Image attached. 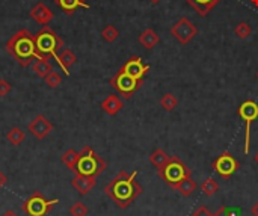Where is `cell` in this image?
Masks as SVG:
<instances>
[{"instance_id": "cell-33", "label": "cell", "mask_w": 258, "mask_h": 216, "mask_svg": "<svg viewBox=\"0 0 258 216\" xmlns=\"http://www.w3.org/2000/svg\"><path fill=\"white\" fill-rule=\"evenodd\" d=\"M251 212H252V215H254V216H258V203H255V204L252 206Z\"/></svg>"}, {"instance_id": "cell-8", "label": "cell", "mask_w": 258, "mask_h": 216, "mask_svg": "<svg viewBox=\"0 0 258 216\" xmlns=\"http://www.w3.org/2000/svg\"><path fill=\"white\" fill-rule=\"evenodd\" d=\"M238 115L241 116V120L246 124L245 130V154L249 153V144H251V126L252 123L258 118V105L252 100H248L243 105L238 108Z\"/></svg>"}, {"instance_id": "cell-30", "label": "cell", "mask_w": 258, "mask_h": 216, "mask_svg": "<svg viewBox=\"0 0 258 216\" xmlns=\"http://www.w3.org/2000/svg\"><path fill=\"white\" fill-rule=\"evenodd\" d=\"M192 216H215V215L210 213V210H208L205 206H199L195 212L192 213Z\"/></svg>"}, {"instance_id": "cell-9", "label": "cell", "mask_w": 258, "mask_h": 216, "mask_svg": "<svg viewBox=\"0 0 258 216\" xmlns=\"http://www.w3.org/2000/svg\"><path fill=\"white\" fill-rule=\"evenodd\" d=\"M213 170L222 178H230L238 170V162L234 159V156H231L228 151H225L213 162Z\"/></svg>"}, {"instance_id": "cell-37", "label": "cell", "mask_w": 258, "mask_h": 216, "mask_svg": "<svg viewBox=\"0 0 258 216\" xmlns=\"http://www.w3.org/2000/svg\"><path fill=\"white\" fill-rule=\"evenodd\" d=\"M153 2H157V0H153Z\"/></svg>"}, {"instance_id": "cell-24", "label": "cell", "mask_w": 258, "mask_h": 216, "mask_svg": "<svg viewBox=\"0 0 258 216\" xmlns=\"http://www.w3.org/2000/svg\"><path fill=\"white\" fill-rule=\"evenodd\" d=\"M68 213H70L71 216H88V213H89V209H88V207H86L83 203L77 201V203H74V204L70 207Z\"/></svg>"}, {"instance_id": "cell-12", "label": "cell", "mask_w": 258, "mask_h": 216, "mask_svg": "<svg viewBox=\"0 0 258 216\" xmlns=\"http://www.w3.org/2000/svg\"><path fill=\"white\" fill-rule=\"evenodd\" d=\"M121 70H122L124 73H127V74H130L132 77L140 80V79L143 77V74L150 70V66H148V65H143L139 58H132L130 61H128V62L122 66Z\"/></svg>"}, {"instance_id": "cell-13", "label": "cell", "mask_w": 258, "mask_h": 216, "mask_svg": "<svg viewBox=\"0 0 258 216\" xmlns=\"http://www.w3.org/2000/svg\"><path fill=\"white\" fill-rule=\"evenodd\" d=\"M95 183H97V177L79 175V174H76L74 178L71 180V185L74 186V189H76L80 195L89 194V191L95 186Z\"/></svg>"}, {"instance_id": "cell-7", "label": "cell", "mask_w": 258, "mask_h": 216, "mask_svg": "<svg viewBox=\"0 0 258 216\" xmlns=\"http://www.w3.org/2000/svg\"><path fill=\"white\" fill-rule=\"evenodd\" d=\"M110 85L114 86L122 97L130 98L133 95V92L139 88L140 80H138V79L132 77L130 74H127L122 70H119L114 77H112Z\"/></svg>"}, {"instance_id": "cell-11", "label": "cell", "mask_w": 258, "mask_h": 216, "mask_svg": "<svg viewBox=\"0 0 258 216\" xmlns=\"http://www.w3.org/2000/svg\"><path fill=\"white\" fill-rule=\"evenodd\" d=\"M30 17H32V19H34L38 24L47 26L48 23L53 20V12H52V9L48 8L45 3L40 2V3H37L34 8L30 9Z\"/></svg>"}, {"instance_id": "cell-28", "label": "cell", "mask_w": 258, "mask_h": 216, "mask_svg": "<svg viewBox=\"0 0 258 216\" xmlns=\"http://www.w3.org/2000/svg\"><path fill=\"white\" fill-rule=\"evenodd\" d=\"M162 106L166 109V110H172L175 106H177V98L171 94H166L163 98H162Z\"/></svg>"}, {"instance_id": "cell-1", "label": "cell", "mask_w": 258, "mask_h": 216, "mask_svg": "<svg viewBox=\"0 0 258 216\" xmlns=\"http://www.w3.org/2000/svg\"><path fill=\"white\" fill-rule=\"evenodd\" d=\"M136 175L138 171L132 174L121 171L104 186V194L119 209H127L142 194V186L136 181Z\"/></svg>"}, {"instance_id": "cell-17", "label": "cell", "mask_w": 258, "mask_h": 216, "mask_svg": "<svg viewBox=\"0 0 258 216\" xmlns=\"http://www.w3.org/2000/svg\"><path fill=\"white\" fill-rule=\"evenodd\" d=\"M48 61H50V59H37V62L34 64V66H32V70H34V73L38 77L45 79L48 74L53 71V65Z\"/></svg>"}, {"instance_id": "cell-10", "label": "cell", "mask_w": 258, "mask_h": 216, "mask_svg": "<svg viewBox=\"0 0 258 216\" xmlns=\"http://www.w3.org/2000/svg\"><path fill=\"white\" fill-rule=\"evenodd\" d=\"M27 129H29V133H32V136L35 139L42 141L53 131L55 126L52 124L50 120H47L44 115H37L35 118L29 123Z\"/></svg>"}, {"instance_id": "cell-4", "label": "cell", "mask_w": 258, "mask_h": 216, "mask_svg": "<svg viewBox=\"0 0 258 216\" xmlns=\"http://www.w3.org/2000/svg\"><path fill=\"white\" fill-rule=\"evenodd\" d=\"M35 43H37V48L38 52L47 58H55L58 61L59 55L58 50L63 47V40L60 37H58V33L50 27V26H42V29L35 35Z\"/></svg>"}, {"instance_id": "cell-2", "label": "cell", "mask_w": 258, "mask_h": 216, "mask_svg": "<svg viewBox=\"0 0 258 216\" xmlns=\"http://www.w3.org/2000/svg\"><path fill=\"white\" fill-rule=\"evenodd\" d=\"M8 53L17 61L21 66H29L34 59H47L37 48L35 35L27 29H21L15 32L6 43Z\"/></svg>"}, {"instance_id": "cell-22", "label": "cell", "mask_w": 258, "mask_h": 216, "mask_svg": "<svg viewBox=\"0 0 258 216\" xmlns=\"http://www.w3.org/2000/svg\"><path fill=\"white\" fill-rule=\"evenodd\" d=\"M168 159H169V156L163 151V150H156V151L150 156V160H151V163L156 166V168H162V166L168 162Z\"/></svg>"}, {"instance_id": "cell-16", "label": "cell", "mask_w": 258, "mask_h": 216, "mask_svg": "<svg viewBox=\"0 0 258 216\" xmlns=\"http://www.w3.org/2000/svg\"><path fill=\"white\" fill-rule=\"evenodd\" d=\"M76 61H77V56L71 52V50L65 48V50H62V53L59 55V58H58L56 62H58V65L62 68V71L68 76L70 74V66L74 65Z\"/></svg>"}, {"instance_id": "cell-15", "label": "cell", "mask_w": 258, "mask_h": 216, "mask_svg": "<svg viewBox=\"0 0 258 216\" xmlns=\"http://www.w3.org/2000/svg\"><path fill=\"white\" fill-rule=\"evenodd\" d=\"M101 108H103V110L107 115L114 116L122 109V102L119 100V97H117V95H109L101 102Z\"/></svg>"}, {"instance_id": "cell-21", "label": "cell", "mask_w": 258, "mask_h": 216, "mask_svg": "<svg viewBox=\"0 0 258 216\" xmlns=\"http://www.w3.org/2000/svg\"><path fill=\"white\" fill-rule=\"evenodd\" d=\"M6 139H8V142H11L12 145L17 147V145H20L26 139V135H24V131L20 127H12L6 133Z\"/></svg>"}, {"instance_id": "cell-19", "label": "cell", "mask_w": 258, "mask_h": 216, "mask_svg": "<svg viewBox=\"0 0 258 216\" xmlns=\"http://www.w3.org/2000/svg\"><path fill=\"white\" fill-rule=\"evenodd\" d=\"M187 2L195 8L201 15H205L218 3V0H187Z\"/></svg>"}, {"instance_id": "cell-25", "label": "cell", "mask_w": 258, "mask_h": 216, "mask_svg": "<svg viewBox=\"0 0 258 216\" xmlns=\"http://www.w3.org/2000/svg\"><path fill=\"white\" fill-rule=\"evenodd\" d=\"M60 83H62V77H60V74L56 73V71H52L50 74L45 77V85H47L48 88H58Z\"/></svg>"}, {"instance_id": "cell-3", "label": "cell", "mask_w": 258, "mask_h": 216, "mask_svg": "<svg viewBox=\"0 0 258 216\" xmlns=\"http://www.w3.org/2000/svg\"><path fill=\"white\" fill-rule=\"evenodd\" d=\"M106 162L97 154L91 147H85L79 153V159L74 168V174L88 175V177H99L106 170Z\"/></svg>"}, {"instance_id": "cell-36", "label": "cell", "mask_w": 258, "mask_h": 216, "mask_svg": "<svg viewBox=\"0 0 258 216\" xmlns=\"http://www.w3.org/2000/svg\"><path fill=\"white\" fill-rule=\"evenodd\" d=\"M255 160H257V162H258V154H257V156H255Z\"/></svg>"}, {"instance_id": "cell-26", "label": "cell", "mask_w": 258, "mask_h": 216, "mask_svg": "<svg viewBox=\"0 0 258 216\" xmlns=\"http://www.w3.org/2000/svg\"><path fill=\"white\" fill-rule=\"evenodd\" d=\"M101 35H103V38L107 41V43H112V41H115L117 38H118V30L114 27V26H106L104 29H103V33H101Z\"/></svg>"}, {"instance_id": "cell-32", "label": "cell", "mask_w": 258, "mask_h": 216, "mask_svg": "<svg viewBox=\"0 0 258 216\" xmlns=\"http://www.w3.org/2000/svg\"><path fill=\"white\" fill-rule=\"evenodd\" d=\"M6 183H8V177L2 171H0V189H2L6 185Z\"/></svg>"}, {"instance_id": "cell-23", "label": "cell", "mask_w": 258, "mask_h": 216, "mask_svg": "<svg viewBox=\"0 0 258 216\" xmlns=\"http://www.w3.org/2000/svg\"><path fill=\"white\" fill-rule=\"evenodd\" d=\"M219 189V185H218V181L215 178H207L202 185H201V191L207 195V196H212L218 192Z\"/></svg>"}, {"instance_id": "cell-34", "label": "cell", "mask_w": 258, "mask_h": 216, "mask_svg": "<svg viewBox=\"0 0 258 216\" xmlns=\"http://www.w3.org/2000/svg\"><path fill=\"white\" fill-rule=\"evenodd\" d=\"M2 216H19V215H17V213H15L14 210H8V212H5V213H3Z\"/></svg>"}, {"instance_id": "cell-31", "label": "cell", "mask_w": 258, "mask_h": 216, "mask_svg": "<svg viewBox=\"0 0 258 216\" xmlns=\"http://www.w3.org/2000/svg\"><path fill=\"white\" fill-rule=\"evenodd\" d=\"M215 216H234L233 215V210L230 209V207H220L216 213H215Z\"/></svg>"}, {"instance_id": "cell-14", "label": "cell", "mask_w": 258, "mask_h": 216, "mask_svg": "<svg viewBox=\"0 0 258 216\" xmlns=\"http://www.w3.org/2000/svg\"><path fill=\"white\" fill-rule=\"evenodd\" d=\"M55 3L65 12L67 15L74 14L79 8H85L89 9V5L85 2V0H55Z\"/></svg>"}, {"instance_id": "cell-20", "label": "cell", "mask_w": 258, "mask_h": 216, "mask_svg": "<svg viewBox=\"0 0 258 216\" xmlns=\"http://www.w3.org/2000/svg\"><path fill=\"white\" fill-rule=\"evenodd\" d=\"M77 159H79V153L76 151V150H73V148H68L67 151L60 156L62 163L65 165L68 170H71V171H74V168H76Z\"/></svg>"}, {"instance_id": "cell-27", "label": "cell", "mask_w": 258, "mask_h": 216, "mask_svg": "<svg viewBox=\"0 0 258 216\" xmlns=\"http://www.w3.org/2000/svg\"><path fill=\"white\" fill-rule=\"evenodd\" d=\"M157 38H156V33L151 32V30H147L145 33H142V37H140V43L145 45V47H153L156 44Z\"/></svg>"}, {"instance_id": "cell-29", "label": "cell", "mask_w": 258, "mask_h": 216, "mask_svg": "<svg viewBox=\"0 0 258 216\" xmlns=\"http://www.w3.org/2000/svg\"><path fill=\"white\" fill-rule=\"evenodd\" d=\"M12 86H11V83L5 79H0V97H5L11 92Z\"/></svg>"}, {"instance_id": "cell-5", "label": "cell", "mask_w": 258, "mask_h": 216, "mask_svg": "<svg viewBox=\"0 0 258 216\" xmlns=\"http://www.w3.org/2000/svg\"><path fill=\"white\" fill-rule=\"evenodd\" d=\"M190 170L179 157H169L168 162L159 170V177L172 188H175L181 180L190 177Z\"/></svg>"}, {"instance_id": "cell-18", "label": "cell", "mask_w": 258, "mask_h": 216, "mask_svg": "<svg viewBox=\"0 0 258 216\" xmlns=\"http://www.w3.org/2000/svg\"><path fill=\"white\" fill-rule=\"evenodd\" d=\"M174 189L179 191L183 196H190L193 192H195V189H197V183L193 181L190 177H187V178L181 180V181H180L179 185H177Z\"/></svg>"}, {"instance_id": "cell-6", "label": "cell", "mask_w": 258, "mask_h": 216, "mask_svg": "<svg viewBox=\"0 0 258 216\" xmlns=\"http://www.w3.org/2000/svg\"><path fill=\"white\" fill-rule=\"evenodd\" d=\"M58 203H59L58 198L47 199L41 192L35 191L23 203L21 209L27 216H47Z\"/></svg>"}, {"instance_id": "cell-35", "label": "cell", "mask_w": 258, "mask_h": 216, "mask_svg": "<svg viewBox=\"0 0 258 216\" xmlns=\"http://www.w3.org/2000/svg\"><path fill=\"white\" fill-rule=\"evenodd\" d=\"M254 3H255V5H258V0H254Z\"/></svg>"}]
</instances>
